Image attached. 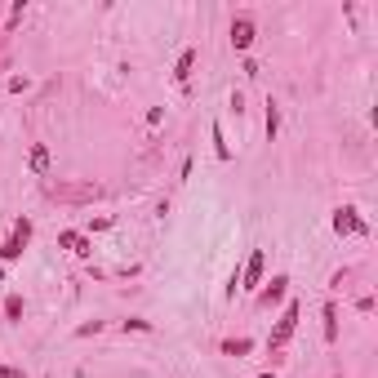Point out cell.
Returning <instances> with one entry per match:
<instances>
[{"label": "cell", "instance_id": "1", "mask_svg": "<svg viewBox=\"0 0 378 378\" xmlns=\"http://www.w3.org/2000/svg\"><path fill=\"white\" fill-rule=\"evenodd\" d=\"M41 191H45V201H54V205H94V201L107 196V187L94 182V178H58V182L45 178Z\"/></svg>", "mask_w": 378, "mask_h": 378}, {"label": "cell", "instance_id": "9", "mask_svg": "<svg viewBox=\"0 0 378 378\" xmlns=\"http://www.w3.org/2000/svg\"><path fill=\"white\" fill-rule=\"evenodd\" d=\"M27 169L36 178H50V147L45 143H31V156H27Z\"/></svg>", "mask_w": 378, "mask_h": 378}, {"label": "cell", "instance_id": "10", "mask_svg": "<svg viewBox=\"0 0 378 378\" xmlns=\"http://www.w3.org/2000/svg\"><path fill=\"white\" fill-rule=\"evenodd\" d=\"M321 321H325V343L334 347V343H338V303H334V298H325V307H321Z\"/></svg>", "mask_w": 378, "mask_h": 378}, {"label": "cell", "instance_id": "5", "mask_svg": "<svg viewBox=\"0 0 378 378\" xmlns=\"http://www.w3.org/2000/svg\"><path fill=\"white\" fill-rule=\"evenodd\" d=\"M227 36H231V50H236V54H249L254 36H259V22H254V14H236V18H231V27H227Z\"/></svg>", "mask_w": 378, "mask_h": 378}, {"label": "cell", "instance_id": "11", "mask_svg": "<svg viewBox=\"0 0 378 378\" xmlns=\"http://www.w3.org/2000/svg\"><path fill=\"white\" fill-rule=\"evenodd\" d=\"M210 143H214L218 161H231V143H227V133H223V120H210Z\"/></svg>", "mask_w": 378, "mask_h": 378}, {"label": "cell", "instance_id": "17", "mask_svg": "<svg viewBox=\"0 0 378 378\" xmlns=\"http://www.w3.org/2000/svg\"><path fill=\"white\" fill-rule=\"evenodd\" d=\"M27 14V0H14V5H9V22H5V31H14V22Z\"/></svg>", "mask_w": 378, "mask_h": 378}, {"label": "cell", "instance_id": "8", "mask_svg": "<svg viewBox=\"0 0 378 378\" xmlns=\"http://www.w3.org/2000/svg\"><path fill=\"white\" fill-rule=\"evenodd\" d=\"M191 67H196V45H187V50H182V54L174 58V85H178V89H187Z\"/></svg>", "mask_w": 378, "mask_h": 378}, {"label": "cell", "instance_id": "23", "mask_svg": "<svg viewBox=\"0 0 378 378\" xmlns=\"http://www.w3.org/2000/svg\"><path fill=\"white\" fill-rule=\"evenodd\" d=\"M112 223H116V218H89V231H107Z\"/></svg>", "mask_w": 378, "mask_h": 378}, {"label": "cell", "instance_id": "16", "mask_svg": "<svg viewBox=\"0 0 378 378\" xmlns=\"http://www.w3.org/2000/svg\"><path fill=\"white\" fill-rule=\"evenodd\" d=\"M120 329H125V334H152V321H143V316H129V321H120Z\"/></svg>", "mask_w": 378, "mask_h": 378}, {"label": "cell", "instance_id": "7", "mask_svg": "<svg viewBox=\"0 0 378 378\" xmlns=\"http://www.w3.org/2000/svg\"><path fill=\"white\" fill-rule=\"evenodd\" d=\"M58 249H71L76 259H89L94 254V240L85 231H58Z\"/></svg>", "mask_w": 378, "mask_h": 378}, {"label": "cell", "instance_id": "26", "mask_svg": "<svg viewBox=\"0 0 378 378\" xmlns=\"http://www.w3.org/2000/svg\"><path fill=\"white\" fill-rule=\"evenodd\" d=\"M0 285H5V272H0Z\"/></svg>", "mask_w": 378, "mask_h": 378}, {"label": "cell", "instance_id": "19", "mask_svg": "<svg viewBox=\"0 0 378 378\" xmlns=\"http://www.w3.org/2000/svg\"><path fill=\"white\" fill-rule=\"evenodd\" d=\"M103 329H107V321H89V325L76 329V338H94V334H103Z\"/></svg>", "mask_w": 378, "mask_h": 378}, {"label": "cell", "instance_id": "13", "mask_svg": "<svg viewBox=\"0 0 378 378\" xmlns=\"http://www.w3.org/2000/svg\"><path fill=\"white\" fill-rule=\"evenodd\" d=\"M218 351H223V356H249V351H254V338H245V334H240V338H223V343H218Z\"/></svg>", "mask_w": 378, "mask_h": 378}, {"label": "cell", "instance_id": "3", "mask_svg": "<svg viewBox=\"0 0 378 378\" xmlns=\"http://www.w3.org/2000/svg\"><path fill=\"white\" fill-rule=\"evenodd\" d=\"M329 227H334L338 236H370V223L361 218L356 205H338V210L329 214Z\"/></svg>", "mask_w": 378, "mask_h": 378}, {"label": "cell", "instance_id": "14", "mask_svg": "<svg viewBox=\"0 0 378 378\" xmlns=\"http://www.w3.org/2000/svg\"><path fill=\"white\" fill-rule=\"evenodd\" d=\"M22 249H27V240H18L14 231H9V240H0V259H5V263H18Z\"/></svg>", "mask_w": 378, "mask_h": 378}, {"label": "cell", "instance_id": "21", "mask_svg": "<svg viewBox=\"0 0 378 378\" xmlns=\"http://www.w3.org/2000/svg\"><path fill=\"white\" fill-rule=\"evenodd\" d=\"M351 276H356V272H351V267H347V272H334V276H329V289H343Z\"/></svg>", "mask_w": 378, "mask_h": 378}, {"label": "cell", "instance_id": "12", "mask_svg": "<svg viewBox=\"0 0 378 378\" xmlns=\"http://www.w3.org/2000/svg\"><path fill=\"white\" fill-rule=\"evenodd\" d=\"M263 129H267V143H276V133H280V107H276V99L263 103Z\"/></svg>", "mask_w": 378, "mask_h": 378}, {"label": "cell", "instance_id": "15", "mask_svg": "<svg viewBox=\"0 0 378 378\" xmlns=\"http://www.w3.org/2000/svg\"><path fill=\"white\" fill-rule=\"evenodd\" d=\"M22 312H27L22 294H9V298H5V321H9V325H18V321H22Z\"/></svg>", "mask_w": 378, "mask_h": 378}, {"label": "cell", "instance_id": "18", "mask_svg": "<svg viewBox=\"0 0 378 378\" xmlns=\"http://www.w3.org/2000/svg\"><path fill=\"white\" fill-rule=\"evenodd\" d=\"M31 231H36L31 218H14V236H18V240H31Z\"/></svg>", "mask_w": 378, "mask_h": 378}, {"label": "cell", "instance_id": "25", "mask_svg": "<svg viewBox=\"0 0 378 378\" xmlns=\"http://www.w3.org/2000/svg\"><path fill=\"white\" fill-rule=\"evenodd\" d=\"M254 378H276V370H263V374H254Z\"/></svg>", "mask_w": 378, "mask_h": 378}, {"label": "cell", "instance_id": "2", "mask_svg": "<svg viewBox=\"0 0 378 378\" xmlns=\"http://www.w3.org/2000/svg\"><path fill=\"white\" fill-rule=\"evenodd\" d=\"M298 298H285L280 303V316H276V325H272V334H267V351H285V343L294 338V329H298Z\"/></svg>", "mask_w": 378, "mask_h": 378}, {"label": "cell", "instance_id": "22", "mask_svg": "<svg viewBox=\"0 0 378 378\" xmlns=\"http://www.w3.org/2000/svg\"><path fill=\"white\" fill-rule=\"evenodd\" d=\"M165 120V107H147V125H161Z\"/></svg>", "mask_w": 378, "mask_h": 378}, {"label": "cell", "instance_id": "4", "mask_svg": "<svg viewBox=\"0 0 378 378\" xmlns=\"http://www.w3.org/2000/svg\"><path fill=\"white\" fill-rule=\"evenodd\" d=\"M267 280V249H249V259L240 263V289L259 294V285Z\"/></svg>", "mask_w": 378, "mask_h": 378}, {"label": "cell", "instance_id": "20", "mask_svg": "<svg viewBox=\"0 0 378 378\" xmlns=\"http://www.w3.org/2000/svg\"><path fill=\"white\" fill-rule=\"evenodd\" d=\"M374 307H378V298H374V294H361V298H356V312H361V316H370Z\"/></svg>", "mask_w": 378, "mask_h": 378}, {"label": "cell", "instance_id": "6", "mask_svg": "<svg viewBox=\"0 0 378 378\" xmlns=\"http://www.w3.org/2000/svg\"><path fill=\"white\" fill-rule=\"evenodd\" d=\"M285 298H289V276H285V272H276L272 280H263L259 294H254V303H259V307H280Z\"/></svg>", "mask_w": 378, "mask_h": 378}, {"label": "cell", "instance_id": "24", "mask_svg": "<svg viewBox=\"0 0 378 378\" xmlns=\"http://www.w3.org/2000/svg\"><path fill=\"white\" fill-rule=\"evenodd\" d=\"M0 378H22V370H14V365H0Z\"/></svg>", "mask_w": 378, "mask_h": 378}]
</instances>
